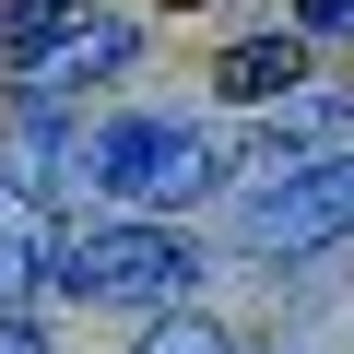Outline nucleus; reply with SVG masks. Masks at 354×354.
<instances>
[{
    "mask_svg": "<svg viewBox=\"0 0 354 354\" xmlns=\"http://www.w3.org/2000/svg\"><path fill=\"white\" fill-rule=\"evenodd\" d=\"M48 283L71 307H165L201 283V248L165 236V225H106V236H59L48 248Z\"/></svg>",
    "mask_w": 354,
    "mask_h": 354,
    "instance_id": "obj_1",
    "label": "nucleus"
},
{
    "mask_svg": "<svg viewBox=\"0 0 354 354\" xmlns=\"http://www.w3.org/2000/svg\"><path fill=\"white\" fill-rule=\"evenodd\" d=\"M83 177L118 189V201H142V213H165V201L225 189V153H213L189 118H106V130L83 142Z\"/></svg>",
    "mask_w": 354,
    "mask_h": 354,
    "instance_id": "obj_2",
    "label": "nucleus"
},
{
    "mask_svg": "<svg viewBox=\"0 0 354 354\" xmlns=\"http://www.w3.org/2000/svg\"><path fill=\"white\" fill-rule=\"evenodd\" d=\"M330 236H354V153H307V165L272 177V189L236 201V248L248 260H307Z\"/></svg>",
    "mask_w": 354,
    "mask_h": 354,
    "instance_id": "obj_3",
    "label": "nucleus"
},
{
    "mask_svg": "<svg viewBox=\"0 0 354 354\" xmlns=\"http://www.w3.org/2000/svg\"><path fill=\"white\" fill-rule=\"evenodd\" d=\"M130 59H142V24H130V12H71L36 71H48V83H106V71H130Z\"/></svg>",
    "mask_w": 354,
    "mask_h": 354,
    "instance_id": "obj_4",
    "label": "nucleus"
},
{
    "mask_svg": "<svg viewBox=\"0 0 354 354\" xmlns=\"http://www.w3.org/2000/svg\"><path fill=\"white\" fill-rule=\"evenodd\" d=\"M295 83H307V48H295V36H236V48H225V95H236V106H283Z\"/></svg>",
    "mask_w": 354,
    "mask_h": 354,
    "instance_id": "obj_5",
    "label": "nucleus"
},
{
    "mask_svg": "<svg viewBox=\"0 0 354 354\" xmlns=\"http://www.w3.org/2000/svg\"><path fill=\"white\" fill-rule=\"evenodd\" d=\"M71 12H83V0H12V12H0V59H12V71L48 59V36H59Z\"/></svg>",
    "mask_w": 354,
    "mask_h": 354,
    "instance_id": "obj_6",
    "label": "nucleus"
},
{
    "mask_svg": "<svg viewBox=\"0 0 354 354\" xmlns=\"http://www.w3.org/2000/svg\"><path fill=\"white\" fill-rule=\"evenodd\" d=\"M24 283H48V236H36L24 213H0V307H12Z\"/></svg>",
    "mask_w": 354,
    "mask_h": 354,
    "instance_id": "obj_7",
    "label": "nucleus"
},
{
    "mask_svg": "<svg viewBox=\"0 0 354 354\" xmlns=\"http://www.w3.org/2000/svg\"><path fill=\"white\" fill-rule=\"evenodd\" d=\"M130 354H225V330H213V319H165V330L130 342Z\"/></svg>",
    "mask_w": 354,
    "mask_h": 354,
    "instance_id": "obj_8",
    "label": "nucleus"
},
{
    "mask_svg": "<svg viewBox=\"0 0 354 354\" xmlns=\"http://www.w3.org/2000/svg\"><path fill=\"white\" fill-rule=\"evenodd\" d=\"M295 24L307 36H354V0H295Z\"/></svg>",
    "mask_w": 354,
    "mask_h": 354,
    "instance_id": "obj_9",
    "label": "nucleus"
},
{
    "mask_svg": "<svg viewBox=\"0 0 354 354\" xmlns=\"http://www.w3.org/2000/svg\"><path fill=\"white\" fill-rule=\"evenodd\" d=\"M0 354H48V330H36V319H12V307H0Z\"/></svg>",
    "mask_w": 354,
    "mask_h": 354,
    "instance_id": "obj_10",
    "label": "nucleus"
},
{
    "mask_svg": "<svg viewBox=\"0 0 354 354\" xmlns=\"http://www.w3.org/2000/svg\"><path fill=\"white\" fill-rule=\"evenodd\" d=\"M272 354H295V342H272Z\"/></svg>",
    "mask_w": 354,
    "mask_h": 354,
    "instance_id": "obj_11",
    "label": "nucleus"
}]
</instances>
